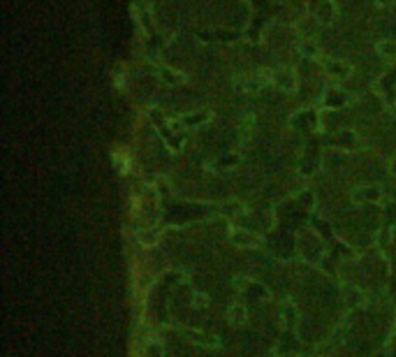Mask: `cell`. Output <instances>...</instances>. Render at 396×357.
Masks as SVG:
<instances>
[{"mask_svg": "<svg viewBox=\"0 0 396 357\" xmlns=\"http://www.w3.org/2000/svg\"><path fill=\"white\" fill-rule=\"evenodd\" d=\"M206 118H209V114H195V116H186L183 123H186V126H197V123L206 121Z\"/></svg>", "mask_w": 396, "mask_h": 357, "instance_id": "52a82bcc", "label": "cell"}, {"mask_svg": "<svg viewBox=\"0 0 396 357\" xmlns=\"http://www.w3.org/2000/svg\"><path fill=\"white\" fill-rule=\"evenodd\" d=\"M227 320L234 327H241L246 322V306H243V304H234V306L230 308V313H227Z\"/></svg>", "mask_w": 396, "mask_h": 357, "instance_id": "5b68a950", "label": "cell"}, {"mask_svg": "<svg viewBox=\"0 0 396 357\" xmlns=\"http://www.w3.org/2000/svg\"><path fill=\"white\" fill-rule=\"evenodd\" d=\"M341 290H343V299H345L348 304H352V306H355V304L361 302V290L357 285H350V283H345Z\"/></svg>", "mask_w": 396, "mask_h": 357, "instance_id": "8992f818", "label": "cell"}, {"mask_svg": "<svg viewBox=\"0 0 396 357\" xmlns=\"http://www.w3.org/2000/svg\"><path fill=\"white\" fill-rule=\"evenodd\" d=\"M160 77H162V79H167V81H171V84H176V81L183 79V77H174V75H171V70H160Z\"/></svg>", "mask_w": 396, "mask_h": 357, "instance_id": "ba28073f", "label": "cell"}, {"mask_svg": "<svg viewBox=\"0 0 396 357\" xmlns=\"http://www.w3.org/2000/svg\"><path fill=\"white\" fill-rule=\"evenodd\" d=\"M271 84V75L269 70H262L253 77H243V79H236L234 86L239 93H253V91H262L264 86Z\"/></svg>", "mask_w": 396, "mask_h": 357, "instance_id": "6da1fadb", "label": "cell"}, {"mask_svg": "<svg viewBox=\"0 0 396 357\" xmlns=\"http://www.w3.org/2000/svg\"><path fill=\"white\" fill-rule=\"evenodd\" d=\"M382 191L376 186H361L357 191H352V200L355 202H380Z\"/></svg>", "mask_w": 396, "mask_h": 357, "instance_id": "3957f363", "label": "cell"}, {"mask_svg": "<svg viewBox=\"0 0 396 357\" xmlns=\"http://www.w3.org/2000/svg\"><path fill=\"white\" fill-rule=\"evenodd\" d=\"M389 172H391V174H396V158H394V160H391V165H389Z\"/></svg>", "mask_w": 396, "mask_h": 357, "instance_id": "9c48e42d", "label": "cell"}, {"mask_svg": "<svg viewBox=\"0 0 396 357\" xmlns=\"http://www.w3.org/2000/svg\"><path fill=\"white\" fill-rule=\"evenodd\" d=\"M230 239L236 246H260V239H257L255 234H251V232H243V230H232Z\"/></svg>", "mask_w": 396, "mask_h": 357, "instance_id": "277c9868", "label": "cell"}, {"mask_svg": "<svg viewBox=\"0 0 396 357\" xmlns=\"http://www.w3.org/2000/svg\"><path fill=\"white\" fill-rule=\"evenodd\" d=\"M183 337L190 339L192 343H197V346H204V348H218L220 346V339L213 337V334H204L200 332V329H183Z\"/></svg>", "mask_w": 396, "mask_h": 357, "instance_id": "7a4b0ae2", "label": "cell"}]
</instances>
